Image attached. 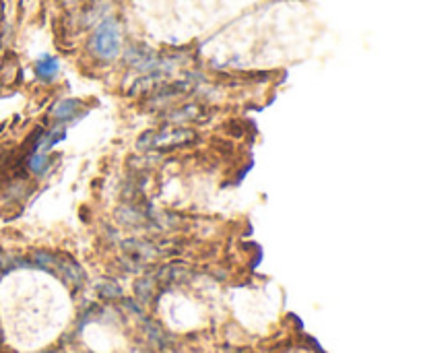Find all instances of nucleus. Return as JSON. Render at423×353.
Masks as SVG:
<instances>
[{
    "mask_svg": "<svg viewBox=\"0 0 423 353\" xmlns=\"http://www.w3.org/2000/svg\"><path fill=\"white\" fill-rule=\"evenodd\" d=\"M100 291H102L104 295H116V298L120 295V289H118V287H114L112 283H109V287H104V285H102V287H100Z\"/></svg>",
    "mask_w": 423,
    "mask_h": 353,
    "instance_id": "obj_6",
    "label": "nucleus"
},
{
    "mask_svg": "<svg viewBox=\"0 0 423 353\" xmlns=\"http://www.w3.org/2000/svg\"><path fill=\"white\" fill-rule=\"evenodd\" d=\"M36 72H37V76H39V79H43V81L54 79V76H56V72H58V60H56V58H52V56H41V58L37 60Z\"/></svg>",
    "mask_w": 423,
    "mask_h": 353,
    "instance_id": "obj_3",
    "label": "nucleus"
},
{
    "mask_svg": "<svg viewBox=\"0 0 423 353\" xmlns=\"http://www.w3.org/2000/svg\"><path fill=\"white\" fill-rule=\"evenodd\" d=\"M2 13H4V4H2V0H0V23H2Z\"/></svg>",
    "mask_w": 423,
    "mask_h": 353,
    "instance_id": "obj_7",
    "label": "nucleus"
},
{
    "mask_svg": "<svg viewBox=\"0 0 423 353\" xmlns=\"http://www.w3.org/2000/svg\"><path fill=\"white\" fill-rule=\"evenodd\" d=\"M79 107H81V102H76V100H65V102H58L56 106H54V116L58 118V120H74L79 114Z\"/></svg>",
    "mask_w": 423,
    "mask_h": 353,
    "instance_id": "obj_4",
    "label": "nucleus"
},
{
    "mask_svg": "<svg viewBox=\"0 0 423 353\" xmlns=\"http://www.w3.org/2000/svg\"><path fill=\"white\" fill-rule=\"evenodd\" d=\"M190 139H192V133H190V131H163V133H159L157 137H153L151 142H142V147L172 149V147H176V145L188 142Z\"/></svg>",
    "mask_w": 423,
    "mask_h": 353,
    "instance_id": "obj_2",
    "label": "nucleus"
},
{
    "mask_svg": "<svg viewBox=\"0 0 423 353\" xmlns=\"http://www.w3.org/2000/svg\"><path fill=\"white\" fill-rule=\"evenodd\" d=\"M50 164V155L48 153H29L27 157V166L34 174H41Z\"/></svg>",
    "mask_w": 423,
    "mask_h": 353,
    "instance_id": "obj_5",
    "label": "nucleus"
},
{
    "mask_svg": "<svg viewBox=\"0 0 423 353\" xmlns=\"http://www.w3.org/2000/svg\"><path fill=\"white\" fill-rule=\"evenodd\" d=\"M91 48L100 58H116L122 48L120 25L116 19H104L91 39Z\"/></svg>",
    "mask_w": 423,
    "mask_h": 353,
    "instance_id": "obj_1",
    "label": "nucleus"
}]
</instances>
